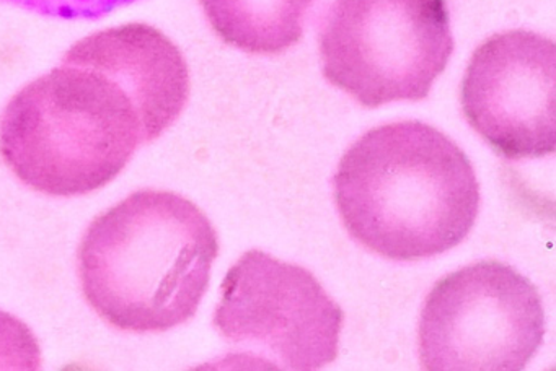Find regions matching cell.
<instances>
[{
	"label": "cell",
	"instance_id": "1",
	"mask_svg": "<svg viewBox=\"0 0 556 371\" xmlns=\"http://www.w3.org/2000/svg\"><path fill=\"white\" fill-rule=\"evenodd\" d=\"M333 184L348 233L372 253L402 263L458 246L480 208L470 159L421 120L367 130L340 159Z\"/></svg>",
	"mask_w": 556,
	"mask_h": 371
},
{
	"label": "cell",
	"instance_id": "2",
	"mask_svg": "<svg viewBox=\"0 0 556 371\" xmlns=\"http://www.w3.org/2000/svg\"><path fill=\"white\" fill-rule=\"evenodd\" d=\"M219 238L185 195L141 189L93 218L77 250L87 305L123 332L190 321L211 282Z\"/></svg>",
	"mask_w": 556,
	"mask_h": 371
},
{
	"label": "cell",
	"instance_id": "3",
	"mask_svg": "<svg viewBox=\"0 0 556 371\" xmlns=\"http://www.w3.org/2000/svg\"><path fill=\"white\" fill-rule=\"evenodd\" d=\"M144 145L128 94L92 68L61 64L11 98L0 156L18 181L51 197L92 194Z\"/></svg>",
	"mask_w": 556,
	"mask_h": 371
},
{
	"label": "cell",
	"instance_id": "4",
	"mask_svg": "<svg viewBox=\"0 0 556 371\" xmlns=\"http://www.w3.org/2000/svg\"><path fill=\"white\" fill-rule=\"evenodd\" d=\"M324 75L361 106L421 101L454 52L445 0H334L318 38Z\"/></svg>",
	"mask_w": 556,
	"mask_h": 371
},
{
	"label": "cell",
	"instance_id": "5",
	"mask_svg": "<svg viewBox=\"0 0 556 371\" xmlns=\"http://www.w3.org/2000/svg\"><path fill=\"white\" fill-rule=\"evenodd\" d=\"M539 289L514 267L480 260L442 277L418 328L426 371H520L545 337Z\"/></svg>",
	"mask_w": 556,
	"mask_h": 371
},
{
	"label": "cell",
	"instance_id": "6",
	"mask_svg": "<svg viewBox=\"0 0 556 371\" xmlns=\"http://www.w3.org/2000/svg\"><path fill=\"white\" fill-rule=\"evenodd\" d=\"M344 312L314 273L250 250L220 285L214 328L266 370L315 371L340 350Z\"/></svg>",
	"mask_w": 556,
	"mask_h": 371
},
{
	"label": "cell",
	"instance_id": "7",
	"mask_svg": "<svg viewBox=\"0 0 556 371\" xmlns=\"http://www.w3.org/2000/svg\"><path fill=\"white\" fill-rule=\"evenodd\" d=\"M556 46L529 29L496 33L475 49L460 87L465 119L507 159L556 150Z\"/></svg>",
	"mask_w": 556,
	"mask_h": 371
},
{
	"label": "cell",
	"instance_id": "8",
	"mask_svg": "<svg viewBox=\"0 0 556 371\" xmlns=\"http://www.w3.org/2000/svg\"><path fill=\"white\" fill-rule=\"evenodd\" d=\"M63 64L92 68L118 84L135 104L144 145L177 123L190 98L184 52L148 23H125L92 33L67 49Z\"/></svg>",
	"mask_w": 556,
	"mask_h": 371
},
{
	"label": "cell",
	"instance_id": "9",
	"mask_svg": "<svg viewBox=\"0 0 556 371\" xmlns=\"http://www.w3.org/2000/svg\"><path fill=\"white\" fill-rule=\"evenodd\" d=\"M211 28L249 54L278 55L298 44L314 0H200Z\"/></svg>",
	"mask_w": 556,
	"mask_h": 371
},
{
	"label": "cell",
	"instance_id": "10",
	"mask_svg": "<svg viewBox=\"0 0 556 371\" xmlns=\"http://www.w3.org/2000/svg\"><path fill=\"white\" fill-rule=\"evenodd\" d=\"M41 347L25 322L0 311V370H40Z\"/></svg>",
	"mask_w": 556,
	"mask_h": 371
}]
</instances>
